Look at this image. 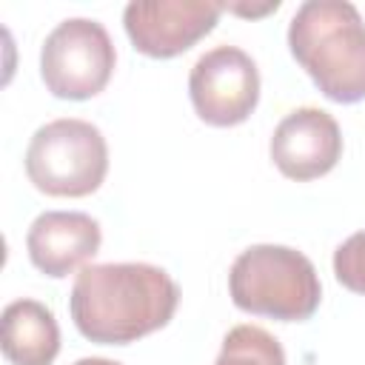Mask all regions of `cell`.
<instances>
[{
    "mask_svg": "<svg viewBox=\"0 0 365 365\" xmlns=\"http://www.w3.org/2000/svg\"><path fill=\"white\" fill-rule=\"evenodd\" d=\"M177 305V282L148 262L83 265L68 297L77 331L97 345H128L160 331Z\"/></svg>",
    "mask_w": 365,
    "mask_h": 365,
    "instance_id": "1",
    "label": "cell"
},
{
    "mask_svg": "<svg viewBox=\"0 0 365 365\" xmlns=\"http://www.w3.org/2000/svg\"><path fill=\"white\" fill-rule=\"evenodd\" d=\"M288 48L328 100H365V20L354 3H302L288 26Z\"/></svg>",
    "mask_w": 365,
    "mask_h": 365,
    "instance_id": "2",
    "label": "cell"
},
{
    "mask_svg": "<svg viewBox=\"0 0 365 365\" xmlns=\"http://www.w3.org/2000/svg\"><path fill=\"white\" fill-rule=\"evenodd\" d=\"M231 302L257 317L279 322H305L322 299V285L314 262L288 245H251L228 271Z\"/></svg>",
    "mask_w": 365,
    "mask_h": 365,
    "instance_id": "3",
    "label": "cell"
},
{
    "mask_svg": "<svg viewBox=\"0 0 365 365\" xmlns=\"http://www.w3.org/2000/svg\"><path fill=\"white\" fill-rule=\"evenodd\" d=\"M29 182L48 197H88L108 174V145L97 125L60 117L40 125L26 148Z\"/></svg>",
    "mask_w": 365,
    "mask_h": 365,
    "instance_id": "4",
    "label": "cell"
},
{
    "mask_svg": "<svg viewBox=\"0 0 365 365\" xmlns=\"http://www.w3.org/2000/svg\"><path fill=\"white\" fill-rule=\"evenodd\" d=\"M117 51L103 23L68 17L57 23L40 48V77L60 100H91L114 74Z\"/></svg>",
    "mask_w": 365,
    "mask_h": 365,
    "instance_id": "5",
    "label": "cell"
},
{
    "mask_svg": "<svg viewBox=\"0 0 365 365\" xmlns=\"http://www.w3.org/2000/svg\"><path fill=\"white\" fill-rule=\"evenodd\" d=\"M188 97L197 117L208 125L228 128L245 123L259 100L257 63L237 46H217L194 63Z\"/></svg>",
    "mask_w": 365,
    "mask_h": 365,
    "instance_id": "6",
    "label": "cell"
},
{
    "mask_svg": "<svg viewBox=\"0 0 365 365\" xmlns=\"http://www.w3.org/2000/svg\"><path fill=\"white\" fill-rule=\"evenodd\" d=\"M222 11V3L205 0H134L123 11V26L140 54L171 60L214 31Z\"/></svg>",
    "mask_w": 365,
    "mask_h": 365,
    "instance_id": "7",
    "label": "cell"
},
{
    "mask_svg": "<svg viewBox=\"0 0 365 365\" xmlns=\"http://www.w3.org/2000/svg\"><path fill=\"white\" fill-rule=\"evenodd\" d=\"M342 157V131L336 120L314 106L294 108L279 120L271 137L274 165L297 182L328 174Z\"/></svg>",
    "mask_w": 365,
    "mask_h": 365,
    "instance_id": "8",
    "label": "cell"
},
{
    "mask_svg": "<svg viewBox=\"0 0 365 365\" xmlns=\"http://www.w3.org/2000/svg\"><path fill=\"white\" fill-rule=\"evenodd\" d=\"M100 222L83 211H43L29 234V259L46 277H68L100 251Z\"/></svg>",
    "mask_w": 365,
    "mask_h": 365,
    "instance_id": "9",
    "label": "cell"
},
{
    "mask_svg": "<svg viewBox=\"0 0 365 365\" xmlns=\"http://www.w3.org/2000/svg\"><path fill=\"white\" fill-rule=\"evenodd\" d=\"M3 354L11 365H51L60 354L54 314L37 299H14L3 308Z\"/></svg>",
    "mask_w": 365,
    "mask_h": 365,
    "instance_id": "10",
    "label": "cell"
},
{
    "mask_svg": "<svg viewBox=\"0 0 365 365\" xmlns=\"http://www.w3.org/2000/svg\"><path fill=\"white\" fill-rule=\"evenodd\" d=\"M214 365H285V351L274 334L259 325H234Z\"/></svg>",
    "mask_w": 365,
    "mask_h": 365,
    "instance_id": "11",
    "label": "cell"
},
{
    "mask_svg": "<svg viewBox=\"0 0 365 365\" xmlns=\"http://www.w3.org/2000/svg\"><path fill=\"white\" fill-rule=\"evenodd\" d=\"M334 274L348 291L365 297V231H356L345 242L336 245Z\"/></svg>",
    "mask_w": 365,
    "mask_h": 365,
    "instance_id": "12",
    "label": "cell"
},
{
    "mask_svg": "<svg viewBox=\"0 0 365 365\" xmlns=\"http://www.w3.org/2000/svg\"><path fill=\"white\" fill-rule=\"evenodd\" d=\"M74 365H123V362H114V359H106V356H83Z\"/></svg>",
    "mask_w": 365,
    "mask_h": 365,
    "instance_id": "13",
    "label": "cell"
}]
</instances>
